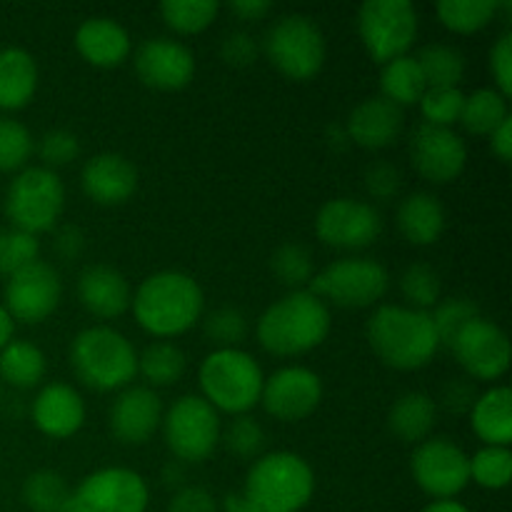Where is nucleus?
Wrapping results in <instances>:
<instances>
[{"label":"nucleus","instance_id":"26","mask_svg":"<svg viewBox=\"0 0 512 512\" xmlns=\"http://www.w3.org/2000/svg\"><path fill=\"white\" fill-rule=\"evenodd\" d=\"M395 223L410 245L425 248V245L438 243L440 235L445 233V208L433 193L418 190L400 200Z\"/></svg>","mask_w":512,"mask_h":512},{"label":"nucleus","instance_id":"42","mask_svg":"<svg viewBox=\"0 0 512 512\" xmlns=\"http://www.w3.org/2000/svg\"><path fill=\"white\" fill-rule=\"evenodd\" d=\"M35 153V140L20 120L0 115V173H20Z\"/></svg>","mask_w":512,"mask_h":512},{"label":"nucleus","instance_id":"40","mask_svg":"<svg viewBox=\"0 0 512 512\" xmlns=\"http://www.w3.org/2000/svg\"><path fill=\"white\" fill-rule=\"evenodd\" d=\"M203 333L215 350L240 348L250 335V320L235 305H220L203 318Z\"/></svg>","mask_w":512,"mask_h":512},{"label":"nucleus","instance_id":"56","mask_svg":"<svg viewBox=\"0 0 512 512\" xmlns=\"http://www.w3.org/2000/svg\"><path fill=\"white\" fill-rule=\"evenodd\" d=\"M15 335V320L10 318V313L5 310V305H0V350L13 340Z\"/></svg>","mask_w":512,"mask_h":512},{"label":"nucleus","instance_id":"11","mask_svg":"<svg viewBox=\"0 0 512 512\" xmlns=\"http://www.w3.org/2000/svg\"><path fill=\"white\" fill-rule=\"evenodd\" d=\"M163 438L180 463H205L220 445V413L200 395H183L163 413Z\"/></svg>","mask_w":512,"mask_h":512},{"label":"nucleus","instance_id":"39","mask_svg":"<svg viewBox=\"0 0 512 512\" xmlns=\"http://www.w3.org/2000/svg\"><path fill=\"white\" fill-rule=\"evenodd\" d=\"M400 293L408 308L430 313L443 300V280L433 265L413 263L400 275Z\"/></svg>","mask_w":512,"mask_h":512},{"label":"nucleus","instance_id":"7","mask_svg":"<svg viewBox=\"0 0 512 512\" xmlns=\"http://www.w3.org/2000/svg\"><path fill=\"white\" fill-rule=\"evenodd\" d=\"M260 50L280 75L295 83L313 80L328 58L323 30L303 13L280 15L265 33Z\"/></svg>","mask_w":512,"mask_h":512},{"label":"nucleus","instance_id":"4","mask_svg":"<svg viewBox=\"0 0 512 512\" xmlns=\"http://www.w3.org/2000/svg\"><path fill=\"white\" fill-rule=\"evenodd\" d=\"M70 368L95 393L125 390L138 375V350L110 325H90L73 338Z\"/></svg>","mask_w":512,"mask_h":512},{"label":"nucleus","instance_id":"14","mask_svg":"<svg viewBox=\"0 0 512 512\" xmlns=\"http://www.w3.org/2000/svg\"><path fill=\"white\" fill-rule=\"evenodd\" d=\"M315 235L335 250L370 248L383 235V215L368 200H328L315 215Z\"/></svg>","mask_w":512,"mask_h":512},{"label":"nucleus","instance_id":"6","mask_svg":"<svg viewBox=\"0 0 512 512\" xmlns=\"http://www.w3.org/2000/svg\"><path fill=\"white\" fill-rule=\"evenodd\" d=\"M200 398L208 400L218 413L248 415L260 405L265 375L258 360L240 348L213 350L198 370Z\"/></svg>","mask_w":512,"mask_h":512},{"label":"nucleus","instance_id":"27","mask_svg":"<svg viewBox=\"0 0 512 512\" xmlns=\"http://www.w3.org/2000/svg\"><path fill=\"white\" fill-rule=\"evenodd\" d=\"M438 425V400L420 390L403 393L388 410V428L398 440L408 445H420L433 438Z\"/></svg>","mask_w":512,"mask_h":512},{"label":"nucleus","instance_id":"32","mask_svg":"<svg viewBox=\"0 0 512 512\" xmlns=\"http://www.w3.org/2000/svg\"><path fill=\"white\" fill-rule=\"evenodd\" d=\"M510 118L508 98L495 88H478L465 95L463 113H460V125L470 135L490 138L505 120Z\"/></svg>","mask_w":512,"mask_h":512},{"label":"nucleus","instance_id":"43","mask_svg":"<svg viewBox=\"0 0 512 512\" xmlns=\"http://www.w3.org/2000/svg\"><path fill=\"white\" fill-rule=\"evenodd\" d=\"M220 443L230 455L240 460H258L265 448V430L253 415H235L223 430Z\"/></svg>","mask_w":512,"mask_h":512},{"label":"nucleus","instance_id":"10","mask_svg":"<svg viewBox=\"0 0 512 512\" xmlns=\"http://www.w3.org/2000/svg\"><path fill=\"white\" fill-rule=\"evenodd\" d=\"M418 30L420 15L410 0H368L358 10L360 43L378 65L410 55Z\"/></svg>","mask_w":512,"mask_h":512},{"label":"nucleus","instance_id":"48","mask_svg":"<svg viewBox=\"0 0 512 512\" xmlns=\"http://www.w3.org/2000/svg\"><path fill=\"white\" fill-rule=\"evenodd\" d=\"M363 183L370 200H375V203H390V200H395L400 195L403 175L388 160H375V163H370L365 168Z\"/></svg>","mask_w":512,"mask_h":512},{"label":"nucleus","instance_id":"55","mask_svg":"<svg viewBox=\"0 0 512 512\" xmlns=\"http://www.w3.org/2000/svg\"><path fill=\"white\" fill-rule=\"evenodd\" d=\"M490 150L500 163L508 165L512 160V118L505 120L493 135H490Z\"/></svg>","mask_w":512,"mask_h":512},{"label":"nucleus","instance_id":"59","mask_svg":"<svg viewBox=\"0 0 512 512\" xmlns=\"http://www.w3.org/2000/svg\"><path fill=\"white\" fill-rule=\"evenodd\" d=\"M178 463L180 460H175V463H170L168 468L163 470V480L165 485H175V488L180 490V485H183V470L178 468Z\"/></svg>","mask_w":512,"mask_h":512},{"label":"nucleus","instance_id":"58","mask_svg":"<svg viewBox=\"0 0 512 512\" xmlns=\"http://www.w3.org/2000/svg\"><path fill=\"white\" fill-rule=\"evenodd\" d=\"M420 512H470L463 503L458 500H433L430 505H425Z\"/></svg>","mask_w":512,"mask_h":512},{"label":"nucleus","instance_id":"22","mask_svg":"<svg viewBox=\"0 0 512 512\" xmlns=\"http://www.w3.org/2000/svg\"><path fill=\"white\" fill-rule=\"evenodd\" d=\"M405 125L403 108L385 100L383 95L365 98L350 110L345 120V135L363 150H385L400 138Z\"/></svg>","mask_w":512,"mask_h":512},{"label":"nucleus","instance_id":"29","mask_svg":"<svg viewBox=\"0 0 512 512\" xmlns=\"http://www.w3.org/2000/svg\"><path fill=\"white\" fill-rule=\"evenodd\" d=\"M38 63L23 48L0 50V110H23L38 90Z\"/></svg>","mask_w":512,"mask_h":512},{"label":"nucleus","instance_id":"51","mask_svg":"<svg viewBox=\"0 0 512 512\" xmlns=\"http://www.w3.org/2000/svg\"><path fill=\"white\" fill-rule=\"evenodd\" d=\"M475 400H478L475 385L465 378L448 380L443 390H440V405L453 415H470Z\"/></svg>","mask_w":512,"mask_h":512},{"label":"nucleus","instance_id":"47","mask_svg":"<svg viewBox=\"0 0 512 512\" xmlns=\"http://www.w3.org/2000/svg\"><path fill=\"white\" fill-rule=\"evenodd\" d=\"M35 153L43 160V168L58 170L70 165L73 160L80 158V140L73 130L55 128L48 130L43 138L35 143Z\"/></svg>","mask_w":512,"mask_h":512},{"label":"nucleus","instance_id":"8","mask_svg":"<svg viewBox=\"0 0 512 512\" xmlns=\"http://www.w3.org/2000/svg\"><path fill=\"white\" fill-rule=\"evenodd\" d=\"M65 210V185L55 170L30 165L15 173L5 193V215L10 228L43 235L58 225Z\"/></svg>","mask_w":512,"mask_h":512},{"label":"nucleus","instance_id":"45","mask_svg":"<svg viewBox=\"0 0 512 512\" xmlns=\"http://www.w3.org/2000/svg\"><path fill=\"white\" fill-rule=\"evenodd\" d=\"M463 103L465 93L460 88H428L418 105L423 123L435 125V128H453L455 123H460Z\"/></svg>","mask_w":512,"mask_h":512},{"label":"nucleus","instance_id":"52","mask_svg":"<svg viewBox=\"0 0 512 512\" xmlns=\"http://www.w3.org/2000/svg\"><path fill=\"white\" fill-rule=\"evenodd\" d=\"M165 512H218V503L210 490L200 488V485H183L180 490H175Z\"/></svg>","mask_w":512,"mask_h":512},{"label":"nucleus","instance_id":"28","mask_svg":"<svg viewBox=\"0 0 512 512\" xmlns=\"http://www.w3.org/2000/svg\"><path fill=\"white\" fill-rule=\"evenodd\" d=\"M473 433L493 448H510L512 443V390L508 385H495L488 393L478 395L470 410Z\"/></svg>","mask_w":512,"mask_h":512},{"label":"nucleus","instance_id":"2","mask_svg":"<svg viewBox=\"0 0 512 512\" xmlns=\"http://www.w3.org/2000/svg\"><path fill=\"white\" fill-rule=\"evenodd\" d=\"M333 328L330 308L310 290H290L270 303L255 325V338L275 358H298L320 348Z\"/></svg>","mask_w":512,"mask_h":512},{"label":"nucleus","instance_id":"57","mask_svg":"<svg viewBox=\"0 0 512 512\" xmlns=\"http://www.w3.org/2000/svg\"><path fill=\"white\" fill-rule=\"evenodd\" d=\"M223 512H258V510L248 503V498H245L243 493H235V495H228V498H225Z\"/></svg>","mask_w":512,"mask_h":512},{"label":"nucleus","instance_id":"1","mask_svg":"<svg viewBox=\"0 0 512 512\" xmlns=\"http://www.w3.org/2000/svg\"><path fill=\"white\" fill-rule=\"evenodd\" d=\"M140 328L158 340L185 335L203 320L205 293L193 275L183 270H160L148 275L130 300Z\"/></svg>","mask_w":512,"mask_h":512},{"label":"nucleus","instance_id":"35","mask_svg":"<svg viewBox=\"0 0 512 512\" xmlns=\"http://www.w3.org/2000/svg\"><path fill=\"white\" fill-rule=\"evenodd\" d=\"M500 3L490 0H443L435 5L438 20L443 28L455 35H475L488 28L498 15Z\"/></svg>","mask_w":512,"mask_h":512},{"label":"nucleus","instance_id":"54","mask_svg":"<svg viewBox=\"0 0 512 512\" xmlns=\"http://www.w3.org/2000/svg\"><path fill=\"white\" fill-rule=\"evenodd\" d=\"M228 10L240 23H258L273 13V3H268V0H233V3H228Z\"/></svg>","mask_w":512,"mask_h":512},{"label":"nucleus","instance_id":"20","mask_svg":"<svg viewBox=\"0 0 512 512\" xmlns=\"http://www.w3.org/2000/svg\"><path fill=\"white\" fill-rule=\"evenodd\" d=\"M160 395L148 385H128L120 390L108 413V425L120 445H145L163 423Z\"/></svg>","mask_w":512,"mask_h":512},{"label":"nucleus","instance_id":"9","mask_svg":"<svg viewBox=\"0 0 512 512\" xmlns=\"http://www.w3.org/2000/svg\"><path fill=\"white\" fill-rule=\"evenodd\" d=\"M308 290L328 308H373L388 295L390 273L373 258H343L315 273Z\"/></svg>","mask_w":512,"mask_h":512},{"label":"nucleus","instance_id":"18","mask_svg":"<svg viewBox=\"0 0 512 512\" xmlns=\"http://www.w3.org/2000/svg\"><path fill=\"white\" fill-rule=\"evenodd\" d=\"M410 163L415 173L435 185L453 183L468 165V145L453 128L420 123L410 133Z\"/></svg>","mask_w":512,"mask_h":512},{"label":"nucleus","instance_id":"19","mask_svg":"<svg viewBox=\"0 0 512 512\" xmlns=\"http://www.w3.org/2000/svg\"><path fill=\"white\" fill-rule=\"evenodd\" d=\"M140 83L160 93H173L190 85L195 75V55L185 43L173 38H148L133 55Z\"/></svg>","mask_w":512,"mask_h":512},{"label":"nucleus","instance_id":"25","mask_svg":"<svg viewBox=\"0 0 512 512\" xmlns=\"http://www.w3.org/2000/svg\"><path fill=\"white\" fill-rule=\"evenodd\" d=\"M75 50L93 68L110 70L130 58L133 40L118 20L95 15V18L83 20L75 30Z\"/></svg>","mask_w":512,"mask_h":512},{"label":"nucleus","instance_id":"36","mask_svg":"<svg viewBox=\"0 0 512 512\" xmlns=\"http://www.w3.org/2000/svg\"><path fill=\"white\" fill-rule=\"evenodd\" d=\"M73 488L58 470H35L23 483V503L30 512H68Z\"/></svg>","mask_w":512,"mask_h":512},{"label":"nucleus","instance_id":"31","mask_svg":"<svg viewBox=\"0 0 512 512\" xmlns=\"http://www.w3.org/2000/svg\"><path fill=\"white\" fill-rule=\"evenodd\" d=\"M380 68H383L380 70V95L385 100L398 108H410V105L420 103L428 85H425L423 70H420L415 55H403Z\"/></svg>","mask_w":512,"mask_h":512},{"label":"nucleus","instance_id":"46","mask_svg":"<svg viewBox=\"0 0 512 512\" xmlns=\"http://www.w3.org/2000/svg\"><path fill=\"white\" fill-rule=\"evenodd\" d=\"M40 255V243L35 235L15 228H0V275L10 278L25 265L35 263Z\"/></svg>","mask_w":512,"mask_h":512},{"label":"nucleus","instance_id":"60","mask_svg":"<svg viewBox=\"0 0 512 512\" xmlns=\"http://www.w3.org/2000/svg\"><path fill=\"white\" fill-rule=\"evenodd\" d=\"M0 398H3V383H0Z\"/></svg>","mask_w":512,"mask_h":512},{"label":"nucleus","instance_id":"41","mask_svg":"<svg viewBox=\"0 0 512 512\" xmlns=\"http://www.w3.org/2000/svg\"><path fill=\"white\" fill-rule=\"evenodd\" d=\"M480 308L473 298H465V295H453V298L440 300L438 305L430 313L433 320L435 335H438L440 348H448L453 345V340L458 338L460 330L468 323H473L475 318H480Z\"/></svg>","mask_w":512,"mask_h":512},{"label":"nucleus","instance_id":"13","mask_svg":"<svg viewBox=\"0 0 512 512\" xmlns=\"http://www.w3.org/2000/svg\"><path fill=\"white\" fill-rule=\"evenodd\" d=\"M410 473L433 500H455L470 483V455L450 438H428L415 445Z\"/></svg>","mask_w":512,"mask_h":512},{"label":"nucleus","instance_id":"33","mask_svg":"<svg viewBox=\"0 0 512 512\" xmlns=\"http://www.w3.org/2000/svg\"><path fill=\"white\" fill-rule=\"evenodd\" d=\"M188 370V358L170 340H155L138 355V375H143L148 388H170L180 383Z\"/></svg>","mask_w":512,"mask_h":512},{"label":"nucleus","instance_id":"53","mask_svg":"<svg viewBox=\"0 0 512 512\" xmlns=\"http://www.w3.org/2000/svg\"><path fill=\"white\" fill-rule=\"evenodd\" d=\"M53 250L60 260H65V263L78 260L85 250V233L78 225H63V228L55 230Z\"/></svg>","mask_w":512,"mask_h":512},{"label":"nucleus","instance_id":"5","mask_svg":"<svg viewBox=\"0 0 512 512\" xmlns=\"http://www.w3.org/2000/svg\"><path fill=\"white\" fill-rule=\"evenodd\" d=\"M315 473L298 453L260 455L248 470L243 495L258 512H300L313 500Z\"/></svg>","mask_w":512,"mask_h":512},{"label":"nucleus","instance_id":"15","mask_svg":"<svg viewBox=\"0 0 512 512\" xmlns=\"http://www.w3.org/2000/svg\"><path fill=\"white\" fill-rule=\"evenodd\" d=\"M450 353L465 375L478 383H493L510 370L512 353L508 333L483 315L460 330L450 345Z\"/></svg>","mask_w":512,"mask_h":512},{"label":"nucleus","instance_id":"44","mask_svg":"<svg viewBox=\"0 0 512 512\" xmlns=\"http://www.w3.org/2000/svg\"><path fill=\"white\" fill-rule=\"evenodd\" d=\"M512 475V453L510 448H493L483 445L470 458V480L485 490L508 488Z\"/></svg>","mask_w":512,"mask_h":512},{"label":"nucleus","instance_id":"30","mask_svg":"<svg viewBox=\"0 0 512 512\" xmlns=\"http://www.w3.org/2000/svg\"><path fill=\"white\" fill-rule=\"evenodd\" d=\"M48 373V360L45 353L30 340H10L0 350V383H8L10 388L30 390L38 388Z\"/></svg>","mask_w":512,"mask_h":512},{"label":"nucleus","instance_id":"17","mask_svg":"<svg viewBox=\"0 0 512 512\" xmlns=\"http://www.w3.org/2000/svg\"><path fill=\"white\" fill-rule=\"evenodd\" d=\"M323 400V380L305 365H285L265 378L260 405L280 423H300L318 410Z\"/></svg>","mask_w":512,"mask_h":512},{"label":"nucleus","instance_id":"3","mask_svg":"<svg viewBox=\"0 0 512 512\" xmlns=\"http://www.w3.org/2000/svg\"><path fill=\"white\" fill-rule=\"evenodd\" d=\"M365 338L380 363L393 370H420L440 350L430 313L408 305H378L365 325Z\"/></svg>","mask_w":512,"mask_h":512},{"label":"nucleus","instance_id":"16","mask_svg":"<svg viewBox=\"0 0 512 512\" xmlns=\"http://www.w3.org/2000/svg\"><path fill=\"white\" fill-rule=\"evenodd\" d=\"M60 300H63L60 273L40 258L10 275L5 283V310L20 323H43L58 310Z\"/></svg>","mask_w":512,"mask_h":512},{"label":"nucleus","instance_id":"12","mask_svg":"<svg viewBox=\"0 0 512 512\" xmlns=\"http://www.w3.org/2000/svg\"><path fill=\"white\" fill-rule=\"evenodd\" d=\"M150 490L130 468H100L85 475L70 493L68 512H145Z\"/></svg>","mask_w":512,"mask_h":512},{"label":"nucleus","instance_id":"34","mask_svg":"<svg viewBox=\"0 0 512 512\" xmlns=\"http://www.w3.org/2000/svg\"><path fill=\"white\" fill-rule=\"evenodd\" d=\"M428 88H460L465 78V55L455 45L430 43L415 55Z\"/></svg>","mask_w":512,"mask_h":512},{"label":"nucleus","instance_id":"38","mask_svg":"<svg viewBox=\"0 0 512 512\" xmlns=\"http://www.w3.org/2000/svg\"><path fill=\"white\" fill-rule=\"evenodd\" d=\"M270 270L285 288L308 290L310 280L315 278L313 253L300 243H283L270 255Z\"/></svg>","mask_w":512,"mask_h":512},{"label":"nucleus","instance_id":"37","mask_svg":"<svg viewBox=\"0 0 512 512\" xmlns=\"http://www.w3.org/2000/svg\"><path fill=\"white\" fill-rule=\"evenodd\" d=\"M220 3L215 0H165L160 5L163 23L175 35H198L215 23Z\"/></svg>","mask_w":512,"mask_h":512},{"label":"nucleus","instance_id":"24","mask_svg":"<svg viewBox=\"0 0 512 512\" xmlns=\"http://www.w3.org/2000/svg\"><path fill=\"white\" fill-rule=\"evenodd\" d=\"M33 423L53 440L73 438L85 423V400L73 385L48 383L33 400Z\"/></svg>","mask_w":512,"mask_h":512},{"label":"nucleus","instance_id":"49","mask_svg":"<svg viewBox=\"0 0 512 512\" xmlns=\"http://www.w3.org/2000/svg\"><path fill=\"white\" fill-rule=\"evenodd\" d=\"M260 43L248 33V30H233L220 43V58L230 68H248L258 60Z\"/></svg>","mask_w":512,"mask_h":512},{"label":"nucleus","instance_id":"23","mask_svg":"<svg viewBox=\"0 0 512 512\" xmlns=\"http://www.w3.org/2000/svg\"><path fill=\"white\" fill-rule=\"evenodd\" d=\"M75 293H78L85 313L98 320L120 318L130 308V300H133L128 278L118 268L105 263H95L80 270Z\"/></svg>","mask_w":512,"mask_h":512},{"label":"nucleus","instance_id":"21","mask_svg":"<svg viewBox=\"0 0 512 512\" xmlns=\"http://www.w3.org/2000/svg\"><path fill=\"white\" fill-rule=\"evenodd\" d=\"M80 188L85 198L100 208H118L138 190V168L120 153H98L85 160L80 170Z\"/></svg>","mask_w":512,"mask_h":512},{"label":"nucleus","instance_id":"50","mask_svg":"<svg viewBox=\"0 0 512 512\" xmlns=\"http://www.w3.org/2000/svg\"><path fill=\"white\" fill-rule=\"evenodd\" d=\"M490 75H493V88L503 93L510 100L512 95V33L505 30L498 40H495L493 50H490Z\"/></svg>","mask_w":512,"mask_h":512}]
</instances>
